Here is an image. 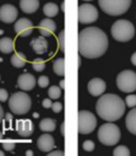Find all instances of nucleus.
<instances>
[{
	"label": "nucleus",
	"instance_id": "1",
	"mask_svg": "<svg viewBox=\"0 0 136 156\" xmlns=\"http://www.w3.org/2000/svg\"><path fill=\"white\" fill-rule=\"evenodd\" d=\"M108 48V37L100 28L90 26L81 30L78 34V51L89 59L104 55Z\"/></svg>",
	"mask_w": 136,
	"mask_h": 156
},
{
	"label": "nucleus",
	"instance_id": "2",
	"mask_svg": "<svg viewBox=\"0 0 136 156\" xmlns=\"http://www.w3.org/2000/svg\"><path fill=\"white\" fill-rule=\"evenodd\" d=\"M126 105L124 101L114 94H106L99 98L96 103L98 115L104 121L116 122L124 115Z\"/></svg>",
	"mask_w": 136,
	"mask_h": 156
},
{
	"label": "nucleus",
	"instance_id": "3",
	"mask_svg": "<svg viewBox=\"0 0 136 156\" xmlns=\"http://www.w3.org/2000/svg\"><path fill=\"white\" fill-rule=\"evenodd\" d=\"M32 106L31 97L23 92L13 94L8 100V107L16 115H23L29 111Z\"/></svg>",
	"mask_w": 136,
	"mask_h": 156
},
{
	"label": "nucleus",
	"instance_id": "4",
	"mask_svg": "<svg viewBox=\"0 0 136 156\" xmlns=\"http://www.w3.org/2000/svg\"><path fill=\"white\" fill-rule=\"evenodd\" d=\"M112 37L120 42L130 41L135 35L133 24L127 20H118L111 27Z\"/></svg>",
	"mask_w": 136,
	"mask_h": 156
},
{
	"label": "nucleus",
	"instance_id": "5",
	"mask_svg": "<svg viewBox=\"0 0 136 156\" xmlns=\"http://www.w3.org/2000/svg\"><path fill=\"white\" fill-rule=\"evenodd\" d=\"M121 134L117 125L108 122L103 124L98 131V139L103 145L105 146H114L116 145L119 139Z\"/></svg>",
	"mask_w": 136,
	"mask_h": 156
},
{
	"label": "nucleus",
	"instance_id": "6",
	"mask_svg": "<svg viewBox=\"0 0 136 156\" xmlns=\"http://www.w3.org/2000/svg\"><path fill=\"white\" fill-rule=\"evenodd\" d=\"M100 8L111 16H119L130 9L131 0H99Z\"/></svg>",
	"mask_w": 136,
	"mask_h": 156
},
{
	"label": "nucleus",
	"instance_id": "7",
	"mask_svg": "<svg viewBox=\"0 0 136 156\" xmlns=\"http://www.w3.org/2000/svg\"><path fill=\"white\" fill-rule=\"evenodd\" d=\"M117 85L123 93H132L136 90V73L132 70H124L117 77Z\"/></svg>",
	"mask_w": 136,
	"mask_h": 156
},
{
	"label": "nucleus",
	"instance_id": "8",
	"mask_svg": "<svg viewBox=\"0 0 136 156\" xmlns=\"http://www.w3.org/2000/svg\"><path fill=\"white\" fill-rule=\"evenodd\" d=\"M97 124L96 117L88 110H80L78 112V132L86 135L94 131Z\"/></svg>",
	"mask_w": 136,
	"mask_h": 156
},
{
	"label": "nucleus",
	"instance_id": "9",
	"mask_svg": "<svg viewBox=\"0 0 136 156\" xmlns=\"http://www.w3.org/2000/svg\"><path fill=\"white\" fill-rule=\"evenodd\" d=\"M98 10L91 4H83L78 7V22L89 24L98 19Z\"/></svg>",
	"mask_w": 136,
	"mask_h": 156
},
{
	"label": "nucleus",
	"instance_id": "10",
	"mask_svg": "<svg viewBox=\"0 0 136 156\" xmlns=\"http://www.w3.org/2000/svg\"><path fill=\"white\" fill-rule=\"evenodd\" d=\"M18 17L17 9L10 4H5L0 8V20L5 23H11Z\"/></svg>",
	"mask_w": 136,
	"mask_h": 156
},
{
	"label": "nucleus",
	"instance_id": "11",
	"mask_svg": "<svg viewBox=\"0 0 136 156\" xmlns=\"http://www.w3.org/2000/svg\"><path fill=\"white\" fill-rule=\"evenodd\" d=\"M14 29L22 37H28L33 32V23L27 18H22L15 23Z\"/></svg>",
	"mask_w": 136,
	"mask_h": 156
},
{
	"label": "nucleus",
	"instance_id": "12",
	"mask_svg": "<svg viewBox=\"0 0 136 156\" xmlns=\"http://www.w3.org/2000/svg\"><path fill=\"white\" fill-rule=\"evenodd\" d=\"M16 131L22 137H28L34 132V124L31 120L24 119L16 122Z\"/></svg>",
	"mask_w": 136,
	"mask_h": 156
},
{
	"label": "nucleus",
	"instance_id": "13",
	"mask_svg": "<svg viewBox=\"0 0 136 156\" xmlns=\"http://www.w3.org/2000/svg\"><path fill=\"white\" fill-rule=\"evenodd\" d=\"M106 89V84L104 80L100 78H94L89 81L88 91L93 96H99L104 93Z\"/></svg>",
	"mask_w": 136,
	"mask_h": 156
},
{
	"label": "nucleus",
	"instance_id": "14",
	"mask_svg": "<svg viewBox=\"0 0 136 156\" xmlns=\"http://www.w3.org/2000/svg\"><path fill=\"white\" fill-rule=\"evenodd\" d=\"M17 83H18V86L21 90L31 91L36 86V80L30 73H23V74L19 76Z\"/></svg>",
	"mask_w": 136,
	"mask_h": 156
},
{
	"label": "nucleus",
	"instance_id": "15",
	"mask_svg": "<svg viewBox=\"0 0 136 156\" xmlns=\"http://www.w3.org/2000/svg\"><path fill=\"white\" fill-rule=\"evenodd\" d=\"M54 145H55V141H54L53 136L50 135H48V134L42 135L37 139V147L43 152L49 153L50 151H52V149L54 148Z\"/></svg>",
	"mask_w": 136,
	"mask_h": 156
},
{
	"label": "nucleus",
	"instance_id": "16",
	"mask_svg": "<svg viewBox=\"0 0 136 156\" xmlns=\"http://www.w3.org/2000/svg\"><path fill=\"white\" fill-rule=\"evenodd\" d=\"M38 28H39L40 34H41L43 37H49L52 33H54L56 31L57 25L49 18H46V19H43L41 22H40Z\"/></svg>",
	"mask_w": 136,
	"mask_h": 156
},
{
	"label": "nucleus",
	"instance_id": "17",
	"mask_svg": "<svg viewBox=\"0 0 136 156\" xmlns=\"http://www.w3.org/2000/svg\"><path fill=\"white\" fill-rule=\"evenodd\" d=\"M20 8L25 13H34L39 8V1L38 0H21Z\"/></svg>",
	"mask_w": 136,
	"mask_h": 156
},
{
	"label": "nucleus",
	"instance_id": "18",
	"mask_svg": "<svg viewBox=\"0 0 136 156\" xmlns=\"http://www.w3.org/2000/svg\"><path fill=\"white\" fill-rule=\"evenodd\" d=\"M31 45H32L33 50L36 53H40V54L46 52V51L48 49V42H47L46 38H44L42 37H38L35 38L31 42Z\"/></svg>",
	"mask_w": 136,
	"mask_h": 156
},
{
	"label": "nucleus",
	"instance_id": "19",
	"mask_svg": "<svg viewBox=\"0 0 136 156\" xmlns=\"http://www.w3.org/2000/svg\"><path fill=\"white\" fill-rule=\"evenodd\" d=\"M126 127L131 134L136 136V108L128 113L126 117Z\"/></svg>",
	"mask_w": 136,
	"mask_h": 156
},
{
	"label": "nucleus",
	"instance_id": "20",
	"mask_svg": "<svg viewBox=\"0 0 136 156\" xmlns=\"http://www.w3.org/2000/svg\"><path fill=\"white\" fill-rule=\"evenodd\" d=\"M14 50V42L10 37H3L0 39V51L3 53H10Z\"/></svg>",
	"mask_w": 136,
	"mask_h": 156
},
{
	"label": "nucleus",
	"instance_id": "21",
	"mask_svg": "<svg viewBox=\"0 0 136 156\" xmlns=\"http://www.w3.org/2000/svg\"><path fill=\"white\" fill-rule=\"evenodd\" d=\"M39 128L43 132H52L56 128V122L50 118H45L40 122Z\"/></svg>",
	"mask_w": 136,
	"mask_h": 156
},
{
	"label": "nucleus",
	"instance_id": "22",
	"mask_svg": "<svg viewBox=\"0 0 136 156\" xmlns=\"http://www.w3.org/2000/svg\"><path fill=\"white\" fill-rule=\"evenodd\" d=\"M11 65L17 68L23 67L26 64V57L25 55L22 52H16L14 53L10 58Z\"/></svg>",
	"mask_w": 136,
	"mask_h": 156
},
{
	"label": "nucleus",
	"instance_id": "23",
	"mask_svg": "<svg viewBox=\"0 0 136 156\" xmlns=\"http://www.w3.org/2000/svg\"><path fill=\"white\" fill-rule=\"evenodd\" d=\"M43 11H44L46 16H48L49 18H52L58 14L59 8L56 4H54V3H47L43 8Z\"/></svg>",
	"mask_w": 136,
	"mask_h": 156
},
{
	"label": "nucleus",
	"instance_id": "24",
	"mask_svg": "<svg viewBox=\"0 0 136 156\" xmlns=\"http://www.w3.org/2000/svg\"><path fill=\"white\" fill-rule=\"evenodd\" d=\"M53 71L58 76H64V59L58 58L53 63Z\"/></svg>",
	"mask_w": 136,
	"mask_h": 156
},
{
	"label": "nucleus",
	"instance_id": "25",
	"mask_svg": "<svg viewBox=\"0 0 136 156\" xmlns=\"http://www.w3.org/2000/svg\"><path fill=\"white\" fill-rule=\"evenodd\" d=\"M113 154L115 156H129V155H131V152H130V150L126 146L120 145V146H117L114 150Z\"/></svg>",
	"mask_w": 136,
	"mask_h": 156
},
{
	"label": "nucleus",
	"instance_id": "26",
	"mask_svg": "<svg viewBox=\"0 0 136 156\" xmlns=\"http://www.w3.org/2000/svg\"><path fill=\"white\" fill-rule=\"evenodd\" d=\"M61 94H62L61 88L56 86V85L51 86L48 91V94H49L50 99H58L61 96Z\"/></svg>",
	"mask_w": 136,
	"mask_h": 156
},
{
	"label": "nucleus",
	"instance_id": "27",
	"mask_svg": "<svg viewBox=\"0 0 136 156\" xmlns=\"http://www.w3.org/2000/svg\"><path fill=\"white\" fill-rule=\"evenodd\" d=\"M32 66H33V68L36 70V72H41V71H43V70L45 69V67H46V63L42 59L36 58V59H35L33 61Z\"/></svg>",
	"mask_w": 136,
	"mask_h": 156
},
{
	"label": "nucleus",
	"instance_id": "28",
	"mask_svg": "<svg viewBox=\"0 0 136 156\" xmlns=\"http://www.w3.org/2000/svg\"><path fill=\"white\" fill-rule=\"evenodd\" d=\"M126 105L129 108H134L136 107V94H131L128 95L125 99Z\"/></svg>",
	"mask_w": 136,
	"mask_h": 156
},
{
	"label": "nucleus",
	"instance_id": "29",
	"mask_svg": "<svg viewBox=\"0 0 136 156\" xmlns=\"http://www.w3.org/2000/svg\"><path fill=\"white\" fill-rule=\"evenodd\" d=\"M38 85H39V87H41V88H46L48 85L49 84V80L48 77L46 76H41V77H39L38 78V81H37Z\"/></svg>",
	"mask_w": 136,
	"mask_h": 156
},
{
	"label": "nucleus",
	"instance_id": "30",
	"mask_svg": "<svg viewBox=\"0 0 136 156\" xmlns=\"http://www.w3.org/2000/svg\"><path fill=\"white\" fill-rule=\"evenodd\" d=\"M64 35H65V32L64 30H63L60 34H59V37H58V45H59V49L63 52L64 51Z\"/></svg>",
	"mask_w": 136,
	"mask_h": 156
},
{
	"label": "nucleus",
	"instance_id": "31",
	"mask_svg": "<svg viewBox=\"0 0 136 156\" xmlns=\"http://www.w3.org/2000/svg\"><path fill=\"white\" fill-rule=\"evenodd\" d=\"M95 148V144L92 140H86L83 143V149L86 151H92Z\"/></svg>",
	"mask_w": 136,
	"mask_h": 156
},
{
	"label": "nucleus",
	"instance_id": "32",
	"mask_svg": "<svg viewBox=\"0 0 136 156\" xmlns=\"http://www.w3.org/2000/svg\"><path fill=\"white\" fill-rule=\"evenodd\" d=\"M8 98V94L7 90L0 89V102H6Z\"/></svg>",
	"mask_w": 136,
	"mask_h": 156
},
{
	"label": "nucleus",
	"instance_id": "33",
	"mask_svg": "<svg viewBox=\"0 0 136 156\" xmlns=\"http://www.w3.org/2000/svg\"><path fill=\"white\" fill-rule=\"evenodd\" d=\"M51 108H52V110L55 112V113H59L63 109V105L60 102H55V103L52 104Z\"/></svg>",
	"mask_w": 136,
	"mask_h": 156
},
{
	"label": "nucleus",
	"instance_id": "34",
	"mask_svg": "<svg viewBox=\"0 0 136 156\" xmlns=\"http://www.w3.org/2000/svg\"><path fill=\"white\" fill-rule=\"evenodd\" d=\"M14 148H15V143H13V142H4L3 143V149L8 151L14 150Z\"/></svg>",
	"mask_w": 136,
	"mask_h": 156
},
{
	"label": "nucleus",
	"instance_id": "35",
	"mask_svg": "<svg viewBox=\"0 0 136 156\" xmlns=\"http://www.w3.org/2000/svg\"><path fill=\"white\" fill-rule=\"evenodd\" d=\"M42 105H43V107L45 108H49L52 106V102H51V100H50L49 98H46V99H44V100H43Z\"/></svg>",
	"mask_w": 136,
	"mask_h": 156
},
{
	"label": "nucleus",
	"instance_id": "36",
	"mask_svg": "<svg viewBox=\"0 0 136 156\" xmlns=\"http://www.w3.org/2000/svg\"><path fill=\"white\" fill-rule=\"evenodd\" d=\"M48 154L49 155H63V152L62 151H54L49 152Z\"/></svg>",
	"mask_w": 136,
	"mask_h": 156
},
{
	"label": "nucleus",
	"instance_id": "37",
	"mask_svg": "<svg viewBox=\"0 0 136 156\" xmlns=\"http://www.w3.org/2000/svg\"><path fill=\"white\" fill-rule=\"evenodd\" d=\"M131 61L132 65L136 66V52H134V53L131 55Z\"/></svg>",
	"mask_w": 136,
	"mask_h": 156
},
{
	"label": "nucleus",
	"instance_id": "38",
	"mask_svg": "<svg viewBox=\"0 0 136 156\" xmlns=\"http://www.w3.org/2000/svg\"><path fill=\"white\" fill-rule=\"evenodd\" d=\"M3 117H4V110H3V108L0 105V123H1L2 120H3Z\"/></svg>",
	"mask_w": 136,
	"mask_h": 156
},
{
	"label": "nucleus",
	"instance_id": "39",
	"mask_svg": "<svg viewBox=\"0 0 136 156\" xmlns=\"http://www.w3.org/2000/svg\"><path fill=\"white\" fill-rule=\"evenodd\" d=\"M64 125H65V123H64V122H63V123H62V125H61V133H62V135H63V136H65V132H64Z\"/></svg>",
	"mask_w": 136,
	"mask_h": 156
},
{
	"label": "nucleus",
	"instance_id": "40",
	"mask_svg": "<svg viewBox=\"0 0 136 156\" xmlns=\"http://www.w3.org/2000/svg\"><path fill=\"white\" fill-rule=\"evenodd\" d=\"M60 86H61L62 89H64V80H62L60 81Z\"/></svg>",
	"mask_w": 136,
	"mask_h": 156
},
{
	"label": "nucleus",
	"instance_id": "41",
	"mask_svg": "<svg viewBox=\"0 0 136 156\" xmlns=\"http://www.w3.org/2000/svg\"><path fill=\"white\" fill-rule=\"evenodd\" d=\"M6 119H7L8 121H10V120L12 119V115L9 114V113H8V114H6Z\"/></svg>",
	"mask_w": 136,
	"mask_h": 156
},
{
	"label": "nucleus",
	"instance_id": "42",
	"mask_svg": "<svg viewBox=\"0 0 136 156\" xmlns=\"http://www.w3.org/2000/svg\"><path fill=\"white\" fill-rule=\"evenodd\" d=\"M34 153H33V151H28L26 152V155H33Z\"/></svg>",
	"mask_w": 136,
	"mask_h": 156
},
{
	"label": "nucleus",
	"instance_id": "43",
	"mask_svg": "<svg viewBox=\"0 0 136 156\" xmlns=\"http://www.w3.org/2000/svg\"><path fill=\"white\" fill-rule=\"evenodd\" d=\"M64 5H65V4H64V2H63V3L62 4V10H63V11H64Z\"/></svg>",
	"mask_w": 136,
	"mask_h": 156
},
{
	"label": "nucleus",
	"instance_id": "44",
	"mask_svg": "<svg viewBox=\"0 0 136 156\" xmlns=\"http://www.w3.org/2000/svg\"><path fill=\"white\" fill-rule=\"evenodd\" d=\"M5 155V152L2 151H0V156H4Z\"/></svg>",
	"mask_w": 136,
	"mask_h": 156
},
{
	"label": "nucleus",
	"instance_id": "45",
	"mask_svg": "<svg viewBox=\"0 0 136 156\" xmlns=\"http://www.w3.org/2000/svg\"><path fill=\"white\" fill-rule=\"evenodd\" d=\"M2 137H3V134L0 132V139H2Z\"/></svg>",
	"mask_w": 136,
	"mask_h": 156
},
{
	"label": "nucleus",
	"instance_id": "46",
	"mask_svg": "<svg viewBox=\"0 0 136 156\" xmlns=\"http://www.w3.org/2000/svg\"><path fill=\"white\" fill-rule=\"evenodd\" d=\"M85 1H91V0H85Z\"/></svg>",
	"mask_w": 136,
	"mask_h": 156
}]
</instances>
